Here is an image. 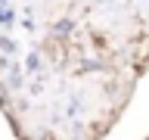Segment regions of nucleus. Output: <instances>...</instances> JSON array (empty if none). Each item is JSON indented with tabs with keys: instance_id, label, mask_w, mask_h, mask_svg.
Segmentation results:
<instances>
[]
</instances>
